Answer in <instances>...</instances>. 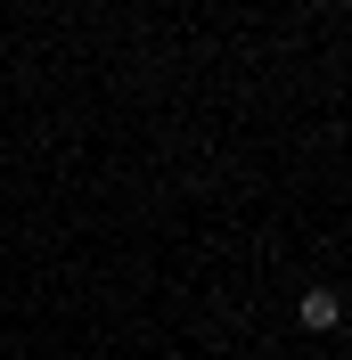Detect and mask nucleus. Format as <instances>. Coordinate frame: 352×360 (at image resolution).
Wrapping results in <instances>:
<instances>
[{
	"instance_id": "f257e3e1",
	"label": "nucleus",
	"mask_w": 352,
	"mask_h": 360,
	"mask_svg": "<svg viewBox=\"0 0 352 360\" xmlns=\"http://www.w3.org/2000/svg\"><path fill=\"white\" fill-rule=\"evenodd\" d=\"M295 311H303V328H311V336H328V328H336V311H344V303H336L328 287H303V303H295Z\"/></svg>"
}]
</instances>
